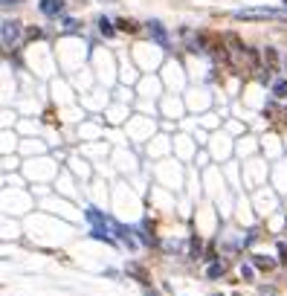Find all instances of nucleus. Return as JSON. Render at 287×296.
Masks as SVG:
<instances>
[{
  "mask_svg": "<svg viewBox=\"0 0 287 296\" xmlns=\"http://www.w3.org/2000/svg\"><path fill=\"white\" fill-rule=\"evenodd\" d=\"M0 38H3V49H12L18 47V41H21V21H3V29H0Z\"/></svg>",
  "mask_w": 287,
  "mask_h": 296,
  "instance_id": "obj_3",
  "label": "nucleus"
},
{
  "mask_svg": "<svg viewBox=\"0 0 287 296\" xmlns=\"http://www.w3.org/2000/svg\"><path fill=\"white\" fill-rule=\"evenodd\" d=\"M99 32H102L104 38H113V35H116L113 21H107V18H99Z\"/></svg>",
  "mask_w": 287,
  "mask_h": 296,
  "instance_id": "obj_7",
  "label": "nucleus"
},
{
  "mask_svg": "<svg viewBox=\"0 0 287 296\" xmlns=\"http://www.w3.org/2000/svg\"><path fill=\"white\" fill-rule=\"evenodd\" d=\"M253 261L258 264V267H264V270H270V267L276 264V261H273V259H267V256H253Z\"/></svg>",
  "mask_w": 287,
  "mask_h": 296,
  "instance_id": "obj_11",
  "label": "nucleus"
},
{
  "mask_svg": "<svg viewBox=\"0 0 287 296\" xmlns=\"http://www.w3.org/2000/svg\"><path fill=\"white\" fill-rule=\"evenodd\" d=\"M223 41L229 44V55H232V64H235V67H241V70H244V67H247V70H255V52H253V49L241 47L235 35H226Z\"/></svg>",
  "mask_w": 287,
  "mask_h": 296,
  "instance_id": "obj_2",
  "label": "nucleus"
},
{
  "mask_svg": "<svg viewBox=\"0 0 287 296\" xmlns=\"http://www.w3.org/2000/svg\"><path fill=\"white\" fill-rule=\"evenodd\" d=\"M273 96H276V99H287V79L273 82Z\"/></svg>",
  "mask_w": 287,
  "mask_h": 296,
  "instance_id": "obj_8",
  "label": "nucleus"
},
{
  "mask_svg": "<svg viewBox=\"0 0 287 296\" xmlns=\"http://www.w3.org/2000/svg\"><path fill=\"white\" fill-rule=\"evenodd\" d=\"M235 21H284L287 9H270V6H253V9H235Z\"/></svg>",
  "mask_w": 287,
  "mask_h": 296,
  "instance_id": "obj_1",
  "label": "nucleus"
},
{
  "mask_svg": "<svg viewBox=\"0 0 287 296\" xmlns=\"http://www.w3.org/2000/svg\"><path fill=\"white\" fill-rule=\"evenodd\" d=\"M12 3H21V0H3V9H9Z\"/></svg>",
  "mask_w": 287,
  "mask_h": 296,
  "instance_id": "obj_16",
  "label": "nucleus"
},
{
  "mask_svg": "<svg viewBox=\"0 0 287 296\" xmlns=\"http://www.w3.org/2000/svg\"><path fill=\"white\" fill-rule=\"evenodd\" d=\"M61 29H64V32H76V29H79V21H76V18H64V21H61Z\"/></svg>",
  "mask_w": 287,
  "mask_h": 296,
  "instance_id": "obj_10",
  "label": "nucleus"
},
{
  "mask_svg": "<svg viewBox=\"0 0 287 296\" xmlns=\"http://www.w3.org/2000/svg\"><path fill=\"white\" fill-rule=\"evenodd\" d=\"M223 270H226V264H223V261H215V264H209L206 276L209 279H218V276H223Z\"/></svg>",
  "mask_w": 287,
  "mask_h": 296,
  "instance_id": "obj_9",
  "label": "nucleus"
},
{
  "mask_svg": "<svg viewBox=\"0 0 287 296\" xmlns=\"http://www.w3.org/2000/svg\"><path fill=\"white\" fill-rule=\"evenodd\" d=\"M116 24H119V29H122V32H134V29H137V24H134V21H116Z\"/></svg>",
  "mask_w": 287,
  "mask_h": 296,
  "instance_id": "obj_13",
  "label": "nucleus"
},
{
  "mask_svg": "<svg viewBox=\"0 0 287 296\" xmlns=\"http://www.w3.org/2000/svg\"><path fill=\"white\" fill-rule=\"evenodd\" d=\"M183 41L192 52H206V41L203 35H195V29H183Z\"/></svg>",
  "mask_w": 287,
  "mask_h": 296,
  "instance_id": "obj_5",
  "label": "nucleus"
},
{
  "mask_svg": "<svg viewBox=\"0 0 287 296\" xmlns=\"http://www.w3.org/2000/svg\"><path fill=\"white\" fill-rule=\"evenodd\" d=\"M278 250H281V261H287V244H281Z\"/></svg>",
  "mask_w": 287,
  "mask_h": 296,
  "instance_id": "obj_15",
  "label": "nucleus"
},
{
  "mask_svg": "<svg viewBox=\"0 0 287 296\" xmlns=\"http://www.w3.org/2000/svg\"><path fill=\"white\" fill-rule=\"evenodd\" d=\"M148 32H151V38L157 41V47H162V49L171 47V38H168V32H165V26H162L160 21H148Z\"/></svg>",
  "mask_w": 287,
  "mask_h": 296,
  "instance_id": "obj_4",
  "label": "nucleus"
},
{
  "mask_svg": "<svg viewBox=\"0 0 287 296\" xmlns=\"http://www.w3.org/2000/svg\"><path fill=\"white\" fill-rule=\"evenodd\" d=\"M87 218H90L93 224H104V221H107V218H104L102 212H96V209H87Z\"/></svg>",
  "mask_w": 287,
  "mask_h": 296,
  "instance_id": "obj_12",
  "label": "nucleus"
},
{
  "mask_svg": "<svg viewBox=\"0 0 287 296\" xmlns=\"http://www.w3.org/2000/svg\"><path fill=\"white\" fill-rule=\"evenodd\" d=\"M38 6H41V12L46 18H58V15L64 12V0H41Z\"/></svg>",
  "mask_w": 287,
  "mask_h": 296,
  "instance_id": "obj_6",
  "label": "nucleus"
},
{
  "mask_svg": "<svg viewBox=\"0 0 287 296\" xmlns=\"http://www.w3.org/2000/svg\"><path fill=\"white\" fill-rule=\"evenodd\" d=\"M241 276H244V279H253V267H250V264H244V267H241Z\"/></svg>",
  "mask_w": 287,
  "mask_h": 296,
  "instance_id": "obj_14",
  "label": "nucleus"
}]
</instances>
